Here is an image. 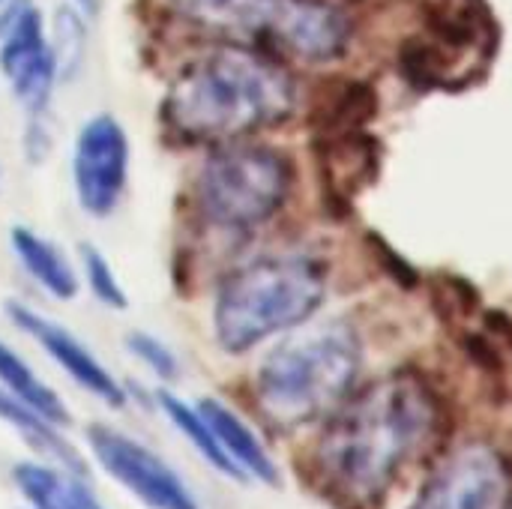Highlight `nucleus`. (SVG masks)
<instances>
[{
    "label": "nucleus",
    "instance_id": "obj_1",
    "mask_svg": "<svg viewBox=\"0 0 512 509\" xmlns=\"http://www.w3.org/2000/svg\"><path fill=\"white\" fill-rule=\"evenodd\" d=\"M438 393L414 372L378 378L330 417L315 468L321 483L351 507L378 504L399 474L441 438Z\"/></svg>",
    "mask_w": 512,
    "mask_h": 509
},
{
    "label": "nucleus",
    "instance_id": "obj_2",
    "mask_svg": "<svg viewBox=\"0 0 512 509\" xmlns=\"http://www.w3.org/2000/svg\"><path fill=\"white\" fill-rule=\"evenodd\" d=\"M294 78L267 51L219 45L192 57L162 99V123L189 144L243 141L291 117Z\"/></svg>",
    "mask_w": 512,
    "mask_h": 509
},
{
    "label": "nucleus",
    "instance_id": "obj_3",
    "mask_svg": "<svg viewBox=\"0 0 512 509\" xmlns=\"http://www.w3.org/2000/svg\"><path fill=\"white\" fill-rule=\"evenodd\" d=\"M363 369V339L342 318L306 321L258 366L255 399L279 429L333 417L354 393Z\"/></svg>",
    "mask_w": 512,
    "mask_h": 509
},
{
    "label": "nucleus",
    "instance_id": "obj_4",
    "mask_svg": "<svg viewBox=\"0 0 512 509\" xmlns=\"http://www.w3.org/2000/svg\"><path fill=\"white\" fill-rule=\"evenodd\" d=\"M327 297V264L306 252L255 258L231 270L213 306L216 342L228 354H246L270 336L312 321Z\"/></svg>",
    "mask_w": 512,
    "mask_h": 509
},
{
    "label": "nucleus",
    "instance_id": "obj_5",
    "mask_svg": "<svg viewBox=\"0 0 512 509\" xmlns=\"http://www.w3.org/2000/svg\"><path fill=\"white\" fill-rule=\"evenodd\" d=\"M192 24L282 48L309 63L339 60L351 45L348 15L324 0H171Z\"/></svg>",
    "mask_w": 512,
    "mask_h": 509
},
{
    "label": "nucleus",
    "instance_id": "obj_6",
    "mask_svg": "<svg viewBox=\"0 0 512 509\" xmlns=\"http://www.w3.org/2000/svg\"><path fill=\"white\" fill-rule=\"evenodd\" d=\"M294 165L267 144L228 141L219 144L201 165L195 198L207 225L246 234L270 222L291 198Z\"/></svg>",
    "mask_w": 512,
    "mask_h": 509
},
{
    "label": "nucleus",
    "instance_id": "obj_7",
    "mask_svg": "<svg viewBox=\"0 0 512 509\" xmlns=\"http://www.w3.org/2000/svg\"><path fill=\"white\" fill-rule=\"evenodd\" d=\"M84 435L99 468L147 509H201L177 471L141 441L105 423L87 426Z\"/></svg>",
    "mask_w": 512,
    "mask_h": 509
},
{
    "label": "nucleus",
    "instance_id": "obj_8",
    "mask_svg": "<svg viewBox=\"0 0 512 509\" xmlns=\"http://www.w3.org/2000/svg\"><path fill=\"white\" fill-rule=\"evenodd\" d=\"M72 180L87 216L105 219L117 210L129 180V135L114 114H93L78 129Z\"/></svg>",
    "mask_w": 512,
    "mask_h": 509
},
{
    "label": "nucleus",
    "instance_id": "obj_9",
    "mask_svg": "<svg viewBox=\"0 0 512 509\" xmlns=\"http://www.w3.org/2000/svg\"><path fill=\"white\" fill-rule=\"evenodd\" d=\"M411 509H512L510 465L489 444H465L444 459Z\"/></svg>",
    "mask_w": 512,
    "mask_h": 509
},
{
    "label": "nucleus",
    "instance_id": "obj_10",
    "mask_svg": "<svg viewBox=\"0 0 512 509\" xmlns=\"http://www.w3.org/2000/svg\"><path fill=\"white\" fill-rule=\"evenodd\" d=\"M0 75L6 78L27 120L42 123V117L48 114L51 93L60 81V72H57L51 36L45 33L42 12L36 6L24 9L0 33Z\"/></svg>",
    "mask_w": 512,
    "mask_h": 509
},
{
    "label": "nucleus",
    "instance_id": "obj_11",
    "mask_svg": "<svg viewBox=\"0 0 512 509\" xmlns=\"http://www.w3.org/2000/svg\"><path fill=\"white\" fill-rule=\"evenodd\" d=\"M6 318L27 333L81 390L93 393L99 402H105L108 408H123L126 405V387L99 363V357L66 327H60L57 321L39 315L36 309H30L21 300H6Z\"/></svg>",
    "mask_w": 512,
    "mask_h": 509
},
{
    "label": "nucleus",
    "instance_id": "obj_12",
    "mask_svg": "<svg viewBox=\"0 0 512 509\" xmlns=\"http://www.w3.org/2000/svg\"><path fill=\"white\" fill-rule=\"evenodd\" d=\"M318 183L327 207L348 213L381 171V144L369 129H333L315 135Z\"/></svg>",
    "mask_w": 512,
    "mask_h": 509
},
{
    "label": "nucleus",
    "instance_id": "obj_13",
    "mask_svg": "<svg viewBox=\"0 0 512 509\" xmlns=\"http://www.w3.org/2000/svg\"><path fill=\"white\" fill-rule=\"evenodd\" d=\"M12 483L30 509H108L93 495L84 474L48 459L18 462L12 468Z\"/></svg>",
    "mask_w": 512,
    "mask_h": 509
},
{
    "label": "nucleus",
    "instance_id": "obj_14",
    "mask_svg": "<svg viewBox=\"0 0 512 509\" xmlns=\"http://www.w3.org/2000/svg\"><path fill=\"white\" fill-rule=\"evenodd\" d=\"M9 243H12V252H15L21 270L45 294H51L54 300H75L78 297V288H81L78 270L72 267L69 255L54 240L39 237L30 228L15 225L9 231Z\"/></svg>",
    "mask_w": 512,
    "mask_h": 509
},
{
    "label": "nucleus",
    "instance_id": "obj_15",
    "mask_svg": "<svg viewBox=\"0 0 512 509\" xmlns=\"http://www.w3.org/2000/svg\"><path fill=\"white\" fill-rule=\"evenodd\" d=\"M198 411L210 423V429L216 432V438L225 447V453L231 456V462L246 474V480L252 477L264 486H279L276 462L270 459V453L264 450L258 435L228 405H222L219 399H201Z\"/></svg>",
    "mask_w": 512,
    "mask_h": 509
},
{
    "label": "nucleus",
    "instance_id": "obj_16",
    "mask_svg": "<svg viewBox=\"0 0 512 509\" xmlns=\"http://www.w3.org/2000/svg\"><path fill=\"white\" fill-rule=\"evenodd\" d=\"M0 423H6L15 435L24 438V444L48 462H57L75 474L87 477V462L84 456L63 438L60 426H54L51 420H45L39 411H33L30 405H24L21 399H15L12 393H6L0 387Z\"/></svg>",
    "mask_w": 512,
    "mask_h": 509
},
{
    "label": "nucleus",
    "instance_id": "obj_17",
    "mask_svg": "<svg viewBox=\"0 0 512 509\" xmlns=\"http://www.w3.org/2000/svg\"><path fill=\"white\" fill-rule=\"evenodd\" d=\"M0 387L6 393H12L15 399H21L24 405H30L33 411H39L45 420H51L54 426L66 429L72 423L69 408L63 405V399L27 366V360H21L3 339H0Z\"/></svg>",
    "mask_w": 512,
    "mask_h": 509
},
{
    "label": "nucleus",
    "instance_id": "obj_18",
    "mask_svg": "<svg viewBox=\"0 0 512 509\" xmlns=\"http://www.w3.org/2000/svg\"><path fill=\"white\" fill-rule=\"evenodd\" d=\"M156 402H159V408L165 411V417L174 423V429L219 471V474H225V477H231V480H246V474L231 462V456L225 453V447L219 444V438H216V432L210 429V423L201 417V411H198V405L192 408V405H186L183 399H177L174 393H156Z\"/></svg>",
    "mask_w": 512,
    "mask_h": 509
},
{
    "label": "nucleus",
    "instance_id": "obj_19",
    "mask_svg": "<svg viewBox=\"0 0 512 509\" xmlns=\"http://www.w3.org/2000/svg\"><path fill=\"white\" fill-rule=\"evenodd\" d=\"M378 114V90L369 81H345L333 96L324 99L321 111L312 117L315 132L333 129H369Z\"/></svg>",
    "mask_w": 512,
    "mask_h": 509
},
{
    "label": "nucleus",
    "instance_id": "obj_20",
    "mask_svg": "<svg viewBox=\"0 0 512 509\" xmlns=\"http://www.w3.org/2000/svg\"><path fill=\"white\" fill-rule=\"evenodd\" d=\"M84 39H87V30H84V18L75 6H60L54 12V33H51V48H54V57H57V72H60V81L63 78H72V72L78 69L81 57H84Z\"/></svg>",
    "mask_w": 512,
    "mask_h": 509
},
{
    "label": "nucleus",
    "instance_id": "obj_21",
    "mask_svg": "<svg viewBox=\"0 0 512 509\" xmlns=\"http://www.w3.org/2000/svg\"><path fill=\"white\" fill-rule=\"evenodd\" d=\"M78 258H81V273H84V282L90 288V294L108 306V309H126L129 306V297L111 267V261L90 243H81L78 249Z\"/></svg>",
    "mask_w": 512,
    "mask_h": 509
},
{
    "label": "nucleus",
    "instance_id": "obj_22",
    "mask_svg": "<svg viewBox=\"0 0 512 509\" xmlns=\"http://www.w3.org/2000/svg\"><path fill=\"white\" fill-rule=\"evenodd\" d=\"M399 69H402L405 81L426 90V87L441 84V78L447 72V60L438 45L423 42V39H408L399 48Z\"/></svg>",
    "mask_w": 512,
    "mask_h": 509
},
{
    "label": "nucleus",
    "instance_id": "obj_23",
    "mask_svg": "<svg viewBox=\"0 0 512 509\" xmlns=\"http://www.w3.org/2000/svg\"><path fill=\"white\" fill-rule=\"evenodd\" d=\"M126 348L135 360H141L156 378L162 381H174L180 375V360L177 354L153 333H144V330H132L126 336Z\"/></svg>",
    "mask_w": 512,
    "mask_h": 509
},
{
    "label": "nucleus",
    "instance_id": "obj_24",
    "mask_svg": "<svg viewBox=\"0 0 512 509\" xmlns=\"http://www.w3.org/2000/svg\"><path fill=\"white\" fill-rule=\"evenodd\" d=\"M366 243L375 249V255H378V264L384 267V273L390 276V279H396L402 288H417L420 285V273H417V267L411 264V261H405L387 240H381L378 234H369L366 237Z\"/></svg>",
    "mask_w": 512,
    "mask_h": 509
},
{
    "label": "nucleus",
    "instance_id": "obj_25",
    "mask_svg": "<svg viewBox=\"0 0 512 509\" xmlns=\"http://www.w3.org/2000/svg\"><path fill=\"white\" fill-rule=\"evenodd\" d=\"M30 6H33V0H3V6H0V33Z\"/></svg>",
    "mask_w": 512,
    "mask_h": 509
},
{
    "label": "nucleus",
    "instance_id": "obj_26",
    "mask_svg": "<svg viewBox=\"0 0 512 509\" xmlns=\"http://www.w3.org/2000/svg\"><path fill=\"white\" fill-rule=\"evenodd\" d=\"M75 3H78L81 9H93V3H96V0H75Z\"/></svg>",
    "mask_w": 512,
    "mask_h": 509
},
{
    "label": "nucleus",
    "instance_id": "obj_27",
    "mask_svg": "<svg viewBox=\"0 0 512 509\" xmlns=\"http://www.w3.org/2000/svg\"><path fill=\"white\" fill-rule=\"evenodd\" d=\"M0 6H3V0H0Z\"/></svg>",
    "mask_w": 512,
    "mask_h": 509
}]
</instances>
